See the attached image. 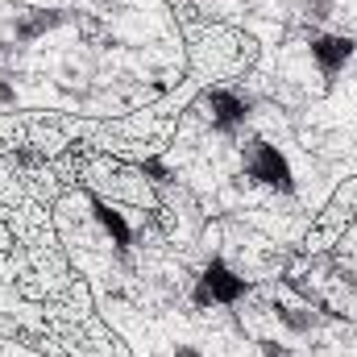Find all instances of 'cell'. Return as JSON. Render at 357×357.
I'll list each match as a JSON object with an SVG mask.
<instances>
[{"instance_id":"obj_2","label":"cell","mask_w":357,"mask_h":357,"mask_svg":"<svg viewBox=\"0 0 357 357\" xmlns=\"http://www.w3.org/2000/svg\"><path fill=\"white\" fill-rule=\"evenodd\" d=\"M241 291H245V278H237L229 266L212 262L208 274H204V291H199V299H204V303H229V299H237Z\"/></svg>"},{"instance_id":"obj_3","label":"cell","mask_w":357,"mask_h":357,"mask_svg":"<svg viewBox=\"0 0 357 357\" xmlns=\"http://www.w3.org/2000/svg\"><path fill=\"white\" fill-rule=\"evenodd\" d=\"M312 54H316V63H320V71L324 75H337L345 63H349V54H354V42L349 38H316L312 42Z\"/></svg>"},{"instance_id":"obj_1","label":"cell","mask_w":357,"mask_h":357,"mask_svg":"<svg viewBox=\"0 0 357 357\" xmlns=\"http://www.w3.org/2000/svg\"><path fill=\"white\" fill-rule=\"evenodd\" d=\"M250 178H262L270 187H278V191H291V167H287V158L278 154V146H266V142H258L254 146V154H250Z\"/></svg>"},{"instance_id":"obj_4","label":"cell","mask_w":357,"mask_h":357,"mask_svg":"<svg viewBox=\"0 0 357 357\" xmlns=\"http://www.w3.org/2000/svg\"><path fill=\"white\" fill-rule=\"evenodd\" d=\"M208 108H212V116H216V125H237V121H245V104L237 100V96H229V91H212L208 96Z\"/></svg>"}]
</instances>
